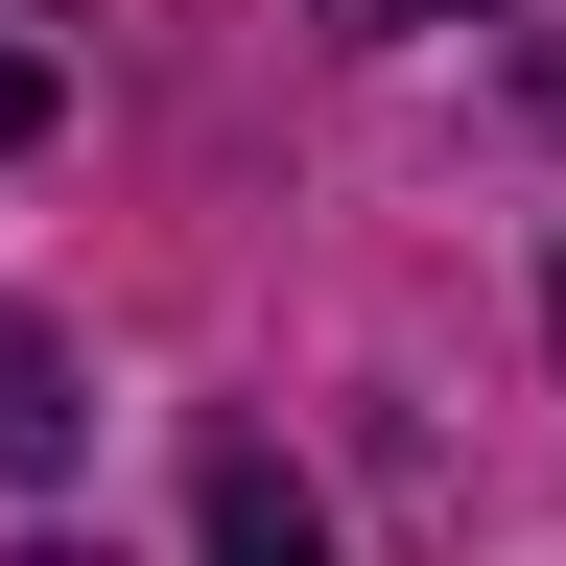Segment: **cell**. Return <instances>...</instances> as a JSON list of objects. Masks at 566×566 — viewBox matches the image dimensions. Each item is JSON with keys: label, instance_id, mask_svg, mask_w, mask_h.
Returning <instances> with one entry per match:
<instances>
[{"label": "cell", "instance_id": "4", "mask_svg": "<svg viewBox=\"0 0 566 566\" xmlns=\"http://www.w3.org/2000/svg\"><path fill=\"white\" fill-rule=\"evenodd\" d=\"M331 24H495V0H331Z\"/></svg>", "mask_w": 566, "mask_h": 566}, {"label": "cell", "instance_id": "3", "mask_svg": "<svg viewBox=\"0 0 566 566\" xmlns=\"http://www.w3.org/2000/svg\"><path fill=\"white\" fill-rule=\"evenodd\" d=\"M24 142H48V71H24V48H0V166H24Z\"/></svg>", "mask_w": 566, "mask_h": 566}, {"label": "cell", "instance_id": "2", "mask_svg": "<svg viewBox=\"0 0 566 566\" xmlns=\"http://www.w3.org/2000/svg\"><path fill=\"white\" fill-rule=\"evenodd\" d=\"M71 424H95V401H71V354L0 331V472H71Z\"/></svg>", "mask_w": 566, "mask_h": 566}, {"label": "cell", "instance_id": "1", "mask_svg": "<svg viewBox=\"0 0 566 566\" xmlns=\"http://www.w3.org/2000/svg\"><path fill=\"white\" fill-rule=\"evenodd\" d=\"M189 520H212V566H331V520H307V472H283V449H212Z\"/></svg>", "mask_w": 566, "mask_h": 566}, {"label": "cell", "instance_id": "5", "mask_svg": "<svg viewBox=\"0 0 566 566\" xmlns=\"http://www.w3.org/2000/svg\"><path fill=\"white\" fill-rule=\"evenodd\" d=\"M24 566H71V543H24Z\"/></svg>", "mask_w": 566, "mask_h": 566}]
</instances>
